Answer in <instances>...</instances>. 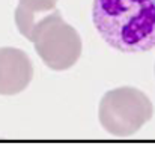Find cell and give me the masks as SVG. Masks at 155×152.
I'll list each match as a JSON object with an SVG mask.
<instances>
[{"mask_svg":"<svg viewBox=\"0 0 155 152\" xmlns=\"http://www.w3.org/2000/svg\"><path fill=\"white\" fill-rule=\"evenodd\" d=\"M92 20L114 50L142 53L155 48V0H94Z\"/></svg>","mask_w":155,"mask_h":152,"instance_id":"1","label":"cell"},{"mask_svg":"<svg viewBox=\"0 0 155 152\" xmlns=\"http://www.w3.org/2000/svg\"><path fill=\"white\" fill-rule=\"evenodd\" d=\"M154 116V105L140 89L122 86L104 94L100 101L98 117L101 127L113 136L136 134Z\"/></svg>","mask_w":155,"mask_h":152,"instance_id":"2","label":"cell"},{"mask_svg":"<svg viewBox=\"0 0 155 152\" xmlns=\"http://www.w3.org/2000/svg\"><path fill=\"white\" fill-rule=\"evenodd\" d=\"M33 44L42 62L54 71H65L74 66L81 56V38L63 20L59 9L39 26Z\"/></svg>","mask_w":155,"mask_h":152,"instance_id":"3","label":"cell"},{"mask_svg":"<svg viewBox=\"0 0 155 152\" xmlns=\"http://www.w3.org/2000/svg\"><path fill=\"white\" fill-rule=\"evenodd\" d=\"M33 78V65L27 53L15 47L0 48V95L23 92Z\"/></svg>","mask_w":155,"mask_h":152,"instance_id":"4","label":"cell"},{"mask_svg":"<svg viewBox=\"0 0 155 152\" xmlns=\"http://www.w3.org/2000/svg\"><path fill=\"white\" fill-rule=\"evenodd\" d=\"M56 3L57 0H18L15 8V24L18 32L33 42L39 26L57 11Z\"/></svg>","mask_w":155,"mask_h":152,"instance_id":"5","label":"cell"}]
</instances>
